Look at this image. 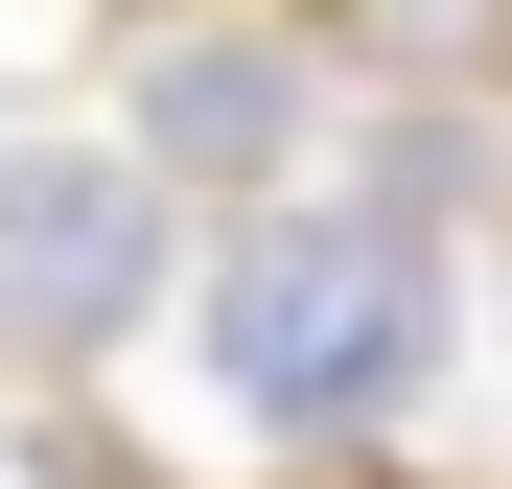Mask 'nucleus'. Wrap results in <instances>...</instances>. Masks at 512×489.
<instances>
[{
	"label": "nucleus",
	"mask_w": 512,
	"mask_h": 489,
	"mask_svg": "<svg viewBox=\"0 0 512 489\" xmlns=\"http://www.w3.org/2000/svg\"><path fill=\"white\" fill-rule=\"evenodd\" d=\"M187 350H210V396H233L280 466H350L396 396L443 373V233H419V210H373V187H303V210L210 233Z\"/></svg>",
	"instance_id": "nucleus-1"
},
{
	"label": "nucleus",
	"mask_w": 512,
	"mask_h": 489,
	"mask_svg": "<svg viewBox=\"0 0 512 489\" xmlns=\"http://www.w3.org/2000/svg\"><path fill=\"white\" fill-rule=\"evenodd\" d=\"M187 280V187L140 140H24L0 163V373H94Z\"/></svg>",
	"instance_id": "nucleus-3"
},
{
	"label": "nucleus",
	"mask_w": 512,
	"mask_h": 489,
	"mask_svg": "<svg viewBox=\"0 0 512 489\" xmlns=\"http://www.w3.org/2000/svg\"><path fill=\"white\" fill-rule=\"evenodd\" d=\"M350 117V47L303 24V0H187V24H140V70H117V140L163 163L187 210H303V140Z\"/></svg>",
	"instance_id": "nucleus-2"
},
{
	"label": "nucleus",
	"mask_w": 512,
	"mask_h": 489,
	"mask_svg": "<svg viewBox=\"0 0 512 489\" xmlns=\"http://www.w3.org/2000/svg\"><path fill=\"white\" fill-rule=\"evenodd\" d=\"M303 24L396 94H512V0H303Z\"/></svg>",
	"instance_id": "nucleus-4"
},
{
	"label": "nucleus",
	"mask_w": 512,
	"mask_h": 489,
	"mask_svg": "<svg viewBox=\"0 0 512 489\" xmlns=\"http://www.w3.org/2000/svg\"><path fill=\"white\" fill-rule=\"evenodd\" d=\"M163 24H187V0H163Z\"/></svg>",
	"instance_id": "nucleus-5"
}]
</instances>
